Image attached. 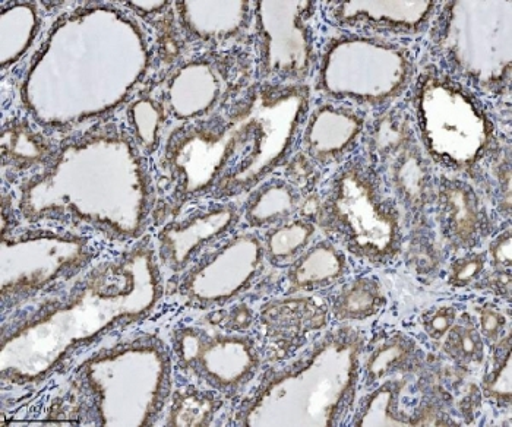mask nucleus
I'll return each mask as SVG.
<instances>
[{"instance_id":"obj_1","label":"nucleus","mask_w":512,"mask_h":427,"mask_svg":"<svg viewBox=\"0 0 512 427\" xmlns=\"http://www.w3.org/2000/svg\"><path fill=\"white\" fill-rule=\"evenodd\" d=\"M163 293L160 261L148 240L101 262L65 299L44 303L3 335V379L22 384L49 375L78 344L147 316Z\"/></svg>"},{"instance_id":"obj_2","label":"nucleus","mask_w":512,"mask_h":427,"mask_svg":"<svg viewBox=\"0 0 512 427\" xmlns=\"http://www.w3.org/2000/svg\"><path fill=\"white\" fill-rule=\"evenodd\" d=\"M309 218L327 239L365 264L384 267L403 251L400 205L366 157L338 167Z\"/></svg>"},{"instance_id":"obj_3","label":"nucleus","mask_w":512,"mask_h":427,"mask_svg":"<svg viewBox=\"0 0 512 427\" xmlns=\"http://www.w3.org/2000/svg\"><path fill=\"white\" fill-rule=\"evenodd\" d=\"M338 31L325 41L316 66V88L328 100L384 112L409 93L419 66L407 44Z\"/></svg>"},{"instance_id":"obj_4","label":"nucleus","mask_w":512,"mask_h":427,"mask_svg":"<svg viewBox=\"0 0 512 427\" xmlns=\"http://www.w3.org/2000/svg\"><path fill=\"white\" fill-rule=\"evenodd\" d=\"M409 93L414 128L431 160L467 172L486 157L493 122L473 88L429 66L419 72Z\"/></svg>"},{"instance_id":"obj_5","label":"nucleus","mask_w":512,"mask_h":427,"mask_svg":"<svg viewBox=\"0 0 512 427\" xmlns=\"http://www.w3.org/2000/svg\"><path fill=\"white\" fill-rule=\"evenodd\" d=\"M239 104L248 147L214 188L216 201L249 194L289 158L311 109V88L261 81L246 88Z\"/></svg>"},{"instance_id":"obj_6","label":"nucleus","mask_w":512,"mask_h":427,"mask_svg":"<svg viewBox=\"0 0 512 427\" xmlns=\"http://www.w3.org/2000/svg\"><path fill=\"white\" fill-rule=\"evenodd\" d=\"M442 71L483 91L510 87L512 2H447L431 25Z\"/></svg>"},{"instance_id":"obj_7","label":"nucleus","mask_w":512,"mask_h":427,"mask_svg":"<svg viewBox=\"0 0 512 427\" xmlns=\"http://www.w3.org/2000/svg\"><path fill=\"white\" fill-rule=\"evenodd\" d=\"M248 139L240 119L239 101L226 112L188 122L167 142V169L183 199L213 194L227 170L245 154Z\"/></svg>"},{"instance_id":"obj_8","label":"nucleus","mask_w":512,"mask_h":427,"mask_svg":"<svg viewBox=\"0 0 512 427\" xmlns=\"http://www.w3.org/2000/svg\"><path fill=\"white\" fill-rule=\"evenodd\" d=\"M318 2H254L259 79L305 84L318 66Z\"/></svg>"},{"instance_id":"obj_9","label":"nucleus","mask_w":512,"mask_h":427,"mask_svg":"<svg viewBox=\"0 0 512 427\" xmlns=\"http://www.w3.org/2000/svg\"><path fill=\"white\" fill-rule=\"evenodd\" d=\"M365 136V157L401 210L416 214L434 202L432 160L420 144L410 110H384Z\"/></svg>"},{"instance_id":"obj_10","label":"nucleus","mask_w":512,"mask_h":427,"mask_svg":"<svg viewBox=\"0 0 512 427\" xmlns=\"http://www.w3.org/2000/svg\"><path fill=\"white\" fill-rule=\"evenodd\" d=\"M265 262L261 237L229 234L186 270L180 280V296L202 309L226 305L251 289Z\"/></svg>"},{"instance_id":"obj_11","label":"nucleus","mask_w":512,"mask_h":427,"mask_svg":"<svg viewBox=\"0 0 512 427\" xmlns=\"http://www.w3.org/2000/svg\"><path fill=\"white\" fill-rule=\"evenodd\" d=\"M173 350L179 366L216 391L233 394L258 372L261 357L248 335L186 327L176 332Z\"/></svg>"},{"instance_id":"obj_12","label":"nucleus","mask_w":512,"mask_h":427,"mask_svg":"<svg viewBox=\"0 0 512 427\" xmlns=\"http://www.w3.org/2000/svg\"><path fill=\"white\" fill-rule=\"evenodd\" d=\"M321 8L325 18L338 30L397 40V37L422 36L431 30L439 3L435 0H331L322 2Z\"/></svg>"},{"instance_id":"obj_13","label":"nucleus","mask_w":512,"mask_h":427,"mask_svg":"<svg viewBox=\"0 0 512 427\" xmlns=\"http://www.w3.org/2000/svg\"><path fill=\"white\" fill-rule=\"evenodd\" d=\"M366 129L365 110L327 98L309 109L303 123V156L322 169L343 166L362 144Z\"/></svg>"},{"instance_id":"obj_14","label":"nucleus","mask_w":512,"mask_h":427,"mask_svg":"<svg viewBox=\"0 0 512 427\" xmlns=\"http://www.w3.org/2000/svg\"><path fill=\"white\" fill-rule=\"evenodd\" d=\"M245 72H249V65L240 68L226 53L189 60L169 84L173 112L186 122L210 116L220 100L245 81Z\"/></svg>"},{"instance_id":"obj_15","label":"nucleus","mask_w":512,"mask_h":427,"mask_svg":"<svg viewBox=\"0 0 512 427\" xmlns=\"http://www.w3.org/2000/svg\"><path fill=\"white\" fill-rule=\"evenodd\" d=\"M240 217L242 211L233 202L216 201L167 224L158 233V261L173 274L188 270L202 253L232 233Z\"/></svg>"},{"instance_id":"obj_16","label":"nucleus","mask_w":512,"mask_h":427,"mask_svg":"<svg viewBox=\"0 0 512 427\" xmlns=\"http://www.w3.org/2000/svg\"><path fill=\"white\" fill-rule=\"evenodd\" d=\"M434 202L444 242L454 251H474L491 233L488 211L466 180L447 176L436 180Z\"/></svg>"},{"instance_id":"obj_17","label":"nucleus","mask_w":512,"mask_h":427,"mask_svg":"<svg viewBox=\"0 0 512 427\" xmlns=\"http://www.w3.org/2000/svg\"><path fill=\"white\" fill-rule=\"evenodd\" d=\"M180 24L191 39L223 44L254 25V2H176Z\"/></svg>"},{"instance_id":"obj_18","label":"nucleus","mask_w":512,"mask_h":427,"mask_svg":"<svg viewBox=\"0 0 512 427\" xmlns=\"http://www.w3.org/2000/svg\"><path fill=\"white\" fill-rule=\"evenodd\" d=\"M286 270L289 293L325 292L343 283L350 271L349 256L325 237L312 243Z\"/></svg>"},{"instance_id":"obj_19","label":"nucleus","mask_w":512,"mask_h":427,"mask_svg":"<svg viewBox=\"0 0 512 427\" xmlns=\"http://www.w3.org/2000/svg\"><path fill=\"white\" fill-rule=\"evenodd\" d=\"M303 191L295 183L268 177L249 192L242 217L249 229H271L296 218L303 207Z\"/></svg>"},{"instance_id":"obj_20","label":"nucleus","mask_w":512,"mask_h":427,"mask_svg":"<svg viewBox=\"0 0 512 427\" xmlns=\"http://www.w3.org/2000/svg\"><path fill=\"white\" fill-rule=\"evenodd\" d=\"M330 308L311 296L293 294L268 303L261 312V321L271 335H296L322 330L327 325Z\"/></svg>"},{"instance_id":"obj_21","label":"nucleus","mask_w":512,"mask_h":427,"mask_svg":"<svg viewBox=\"0 0 512 427\" xmlns=\"http://www.w3.org/2000/svg\"><path fill=\"white\" fill-rule=\"evenodd\" d=\"M387 305L384 287L375 277L363 275L341 284L331 302L330 312L343 324L374 318Z\"/></svg>"},{"instance_id":"obj_22","label":"nucleus","mask_w":512,"mask_h":427,"mask_svg":"<svg viewBox=\"0 0 512 427\" xmlns=\"http://www.w3.org/2000/svg\"><path fill=\"white\" fill-rule=\"evenodd\" d=\"M316 233L318 227L309 217L271 227L262 237L265 261L277 268L290 267L315 242Z\"/></svg>"},{"instance_id":"obj_23","label":"nucleus","mask_w":512,"mask_h":427,"mask_svg":"<svg viewBox=\"0 0 512 427\" xmlns=\"http://www.w3.org/2000/svg\"><path fill=\"white\" fill-rule=\"evenodd\" d=\"M445 350L457 359L479 360L483 354V337L472 316L463 315L455 321L453 328L445 335Z\"/></svg>"},{"instance_id":"obj_24","label":"nucleus","mask_w":512,"mask_h":427,"mask_svg":"<svg viewBox=\"0 0 512 427\" xmlns=\"http://www.w3.org/2000/svg\"><path fill=\"white\" fill-rule=\"evenodd\" d=\"M488 264L486 251L463 252L451 262L448 270V284L455 289L472 286L485 275Z\"/></svg>"},{"instance_id":"obj_25","label":"nucleus","mask_w":512,"mask_h":427,"mask_svg":"<svg viewBox=\"0 0 512 427\" xmlns=\"http://www.w3.org/2000/svg\"><path fill=\"white\" fill-rule=\"evenodd\" d=\"M413 349V341L404 335H395L388 338L378 350L372 354L368 362V375L372 381L382 378L388 369L393 368L394 363L400 360L404 354H409Z\"/></svg>"},{"instance_id":"obj_26","label":"nucleus","mask_w":512,"mask_h":427,"mask_svg":"<svg viewBox=\"0 0 512 427\" xmlns=\"http://www.w3.org/2000/svg\"><path fill=\"white\" fill-rule=\"evenodd\" d=\"M458 319L457 309L454 306L442 305L435 306L431 311H428L423 315L422 325L423 330L429 337L434 340H441L448 331L453 328L455 321Z\"/></svg>"},{"instance_id":"obj_27","label":"nucleus","mask_w":512,"mask_h":427,"mask_svg":"<svg viewBox=\"0 0 512 427\" xmlns=\"http://www.w3.org/2000/svg\"><path fill=\"white\" fill-rule=\"evenodd\" d=\"M477 327L485 340L495 343L498 338H504V332H510V318L496 306H483L479 309Z\"/></svg>"},{"instance_id":"obj_28","label":"nucleus","mask_w":512,"mask_h":427,"mask_svg":"<svg viewBox=\"0 0 512 427\" xmlns=\"http://www.w3.org/2000/svg\"><path fill=\"white\" fill-rule=\"evenodd\" d=\"M485 392L486 395H488L491 400L496 401V403H511L510 349L505 353V359L504 362H502V365L492 373L491 378L486 382Z\"/></svg>"},{"instance_id":"obj_29","label":"nucleus","mask_w":512,"mask_h":427,"mask_svg":"<svg viewBox=\"0 0 512 427\" xmlns=\"http://www.w3.org/2000/svg\"><path fill=\"white\" fill-rule=\"evenodd\" d=\"M486 253L493 274L511 275V229L499 233L492 240Z\"/></svg>"}]
</instances>
